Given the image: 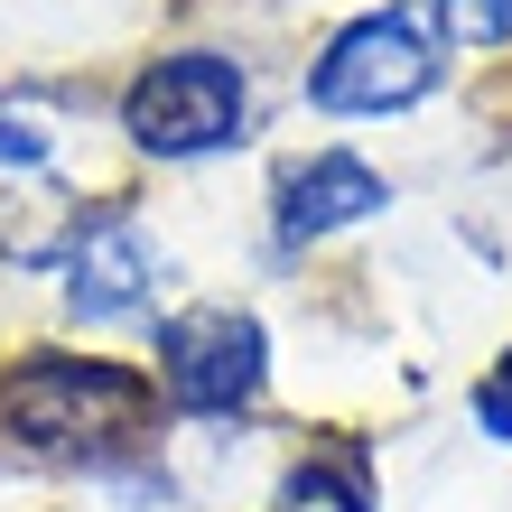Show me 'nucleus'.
Returning <instances> with one entry per match:
<instances>
[{
  "label": "nucleus",
  "instance_id": "f257e3e1",
  "mask_svg": "<svg viewBox=\"0 0 512 512\" xmlns=\"http://www.w3.org/2000/svg\"><path fill=\"white\" fill-rule=\"evenodd\" d=\"M159 447H168V410L140 354H103L75 336H38L0 354V466L112 485Z\"/></svg>",
  "mask_w": 512,
  "mask_h": 512
},
{
  "label": "nucleus",
  "instance_id": "f03ea898",
  "mask_svg": "<svg viewBox=\"0 0 512 512\" xmlns=\"http://www.w3.org/2000/svg\"><path fill=\"white\" fill-rule=\"evenodd\" d=\"M112 131L140 168H215L261 131L252 56L224 38H168L112 84Z\"/></svg>",
  "mask_w": 512,
  "mask_h": 512
},
{
  "label": "nucleus",
  "instance_id": "7ed1b4c3",
  "mask_svg": "<svg viewBox=\"0 0 512 512\" xmlns=\"http://www.w3.org/2000/svg\"><path fill=\"white\" fill-rule=\"evenodd\" d=\"M140 364L168 429H252L280 391V345L252 298H168L140 326Z\"/></svg>",
  "mask_w": 512,
  "mask_h": 512
},
{
  "label": "nucleus",
  "instance_id": "20e7f679",
  "mask_svg": "<svg viewBox=\"0 0 512 512\" xmlns=\"http://www.w3.org/2000/svg\"><path fill=\"white\" fill-rule=\"evenodd\" d=\"M457 56L429 28L419 0H364V10L326 19L298 56V103L317 122H410L419 103L447 94Z\"/></svg>",
  "mask_w": 512,
  "mask_h": 512
},
{
  "label": "nucleus",
  "instance_id": "39448f33",
  "mask_svg": "<svg viewBox=\"0 0 512 512\" xmlns=\"http://www.w3.org/2000/svg\"><path fill=\"white\" fill-rule=\"evenodd\" d=\"M47 280H56V317L75 336H131L177 298V252L131 196L103 187V196H84V224Z\"/></svg>",
  "mask_w": 512,
  "mask_h": 512
},
{
  "label": "nucleus",
  "instance_id": "423d86ee",
  "mask_svg": "<svg viewBox=\"0 0 512 512\" xmlns=\"http://www.w3.org/2000/svg\"><path fill=\"white\" fill-rule=\"evenodd\" d=\"M391 205H401V177L382 159H364L354 140H308L289 149L280 168H270V196H261V233L280 261H308L326 243H345V233L382 224Z\"/></svg>",
  "mask_w": 512,
  "mask_h": 512
},
{
  "label": "nucleus",
  "instance_id": "0eeeda50",
  "mask_svg": "<svg viewBox=\"0 0 512 512\" xmlns=\"http://www.w3.org/2000/svg\"><path fill=\"white\" fill-rule=\"evenodd\" d=\"M261 512H382V438L373 429H308L270 466Z\"/></svg>",
  "mask_w": 512,
  "mask_h": 512
},
{
  "label": "nucleus",
  "instance_id": "6e6552de",
  "mask_svg": "<svg viewBox=\"0 0 512 512\" xmlns=\"http://www.w3.org/2000/svg\"><path fill=\"white\" fill-rule=\"evenodd\" d=\"M457 66H503L512 56V0H419Z\"/></svg>",
  "mask_w": 512,
  "mask_h": 512
},
{
  "label": "nucleus",
  "instance_id": "1a4fd4ad",
  "mask_svg": "<svg viewBox=\"0 0 512 512\" xmlns=\"http://www.w3.org/2000/svg\"><path fill=\"white\" fill-rule=\"evenodd\" d=\"M56 159H66L56 112H38L28 94H0V177H47Z\"/></svg>",
  "mask_w": 512,
  "mask_h": 512
},
{
  "label": "nucleus",
  "instance_id": "9d476101",
  "mask_svg": "<svg viewBox=\"0 0 512 512\" xmlns=\"http://www.w3.org/2000/svg\"><path fill=\"white\" fill-rule=\"evenodd\" d=\"M466 429L485 438V447H512V336L475 364V382H466Z\"/></svg>",
  "mask_w": 512,
  "mask_h": 512
}]
</instances>
